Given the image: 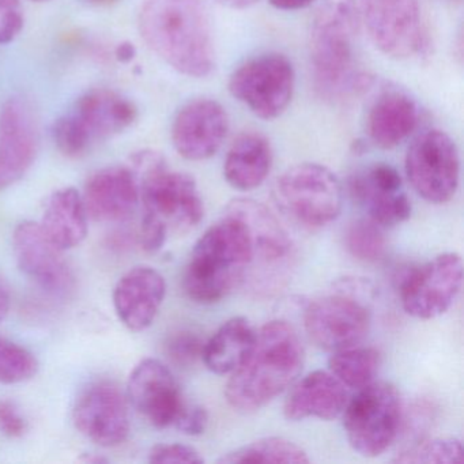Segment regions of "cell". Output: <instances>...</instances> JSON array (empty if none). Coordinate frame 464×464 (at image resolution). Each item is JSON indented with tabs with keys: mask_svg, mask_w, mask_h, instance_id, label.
Wrapping results in <instances>:
<instances>
[{
	"mask_svg": "<svg viewBox=\"0 0 464 464\" xmlns=\"http://www.w3.org/2000/svg\"><path fill=\"white\" fill-rule=\"evenodd\" d=\"M305 352L297 331L285 320H271L259 331L241 365L225 385L227 403L252 414L289 390L303 372Z\"/></svg>",
	"mask_w": 464,
	"mask_h": 464,
	"instance_id": "6da1fadb",
	"label": "cell"
},
{
	"mask_svg": "<svg viewBox=\"0 0 464 464\" xmlns=\"http://www.w3.org/2000/svg\"><path fill=\"white\" fill-rule=\"evenodd\" d=\"M140 36L172 69L187 77H208L216 51L208 13L200 0H143Z\"/></svg>",
	"mask_w": 464,
	"mask_h": 464,
	"instance_id": "7a4b0ae2",
	"label": "cell"
},
{
	"mask_svg": "<svg viewBox=\"0 0 464 464\" xmlns=\"http://www.w3.org/2000/svg\"><path fill=\"white\" fill-rule=\"evenodd\" d=\"M252 263L248 227L240 217L225 211L195 244L184 271V292L198 304L218 303L246 282Z\"/></svg>",
	"mask_w": 464,
	"mask_h": 464,
	"instance_id": "3957f363",
	"label": "cell"
},
{
	"mask_svg": "<svg viewBox=\"0 0 464 464\" xmlns=\"http://www.w3.org/2000/svg\"><path fill=\"white\" fill-rule=\"evenodd\" d=\"M357 0H323L311 26L314 82L323 96L343 99L365 91L372 78L355 66L361 28Z\"/></svg>",
	"mask_w": 464,
	"mask_h": 464,
	"instance_id": "277c9868",
	"label": "cell"
},
{
	"mask_svg": "<svg viewBox=\"0 0 464 464\" xmlns=\"http://www.w3.org/2000/svg\"><path fill=\"white\" fill-rule=\"evenodd\" d=\"M130 168L140 183L143 216L156 219L168 232L184 235L205 217V206L192 176L173 172L161 153L142 150L131 156Z\"/></svg>",
	"mask_w": 464,
	"mask_h": 464,
	"instance_id": "5b68a950",
	"label": "cell"
},
{
	"mask_svg": "<svg viewBox=\"0 0 464 464\" xmlns=\"http://www.w3.org/2000/svg\"><path fill=\"white\" fill-rule=\"evenodd\" d=\"M273 199L282 214L298 227L323 229L341 216L343 187L330 168L303 162L276 179Z\"/></svg>",
	"mask_w": 464,
	"mask_h": 464,
	"instance_id": "8992f818",
	"label": "cell"
},
{
	"mask_svg": "<svg viewBox=\"0 0 464 464\" xmlns=\"http://www.w3.org/2000/svg\"><path fill=\"white\" fill-rule=\"evenodd\" d=\"M342 414L350 447L363 458H377L390 450L401 431V392L392 382L374 380L357 390Z\"/></svg>",
	"mask_w": 464,
	"mask_h": 464,
	"instance_id": "52a82bcc",
	"label": "cell"
},
{
	"mask_svg": "<svg viewBox=\"0 0 464 464\" xmlns=\"http://www.w3.org/2000/svg\"><path fill=\"white\" fill-rule=\"evenodd\" d=\"M295 74L282 53H262L244 62L230 75V94L263 121L279 118L292 102Z\"/></svg>",
	"mask_w": 464,
	"mask_h": 464,
	"instance_id": "ba28073f",
	"label": "cell"
},
{
	"mask_svg": "<svg viewBox=\"0 0 464 464\" xmlns=\"http://www.w3.org/2000/svg\"><path fill=\"white\" fill-rule=\"evenodd\" d=\"M407 179L414 191L431 205H444L456 195L460 156L455 140L441 130L418 135L406 154Z\"/></svg>",
	"mask_w": 464,
	"mask_h": 464,
	"instance_id": "9c48e42d",
	"label": "cell"
},
{
	"mask_svg": "<svg viewBox=\"0 0 464 464\" xmlns=\"http://www.w3.org/2000/svg\"><path fill=\"white\" fill-rule=\"evenodd\" d=\"M361 23L374 47L396 61L420 55L426 47L418 0H357Z\"/></svg>",
	"mask_w": 464,
	"mask_h": 464,
	"instance_id": "30bf717a",
	"label": "cell"
},
{
	"mask_svg": "<svg viewBox=\"0 0 464 464\" xmlns=\"http://www.w3.org/2000/svg\"><path fill=\"white\" fill-rule=\"evenodd\" d=\"M369 303L338 289L312 301L304 312V327L309 339L319 349L331 353L357 346L371 328Z\"/></svg>",
	"mask_w": 464,
	"mask_h": 464,
	"instance_id": "8fae6325",
	"label": "cell"
},
{
	"mask_svg": "<svg viewBox=\"0 0 464 464\" xmlns=\"http://www.w3.org/2000/svg\"><path fill=\"white\" fill-rule=\"evenodd\" d=\"M463 286V260L445 252L407 271L399 286L404 312L415 319L430 320L444 314Z\"/></svg>",
	"mask_w": 464,
	"mask_h": 464,
	"instance_id": "7c38bea8",
	"label": "cell"
},
{
	"mask_svg": "<svg viewBox=\"0 0 464 464\" xmlns=\"http://www.w3.org/2000/svg\"><path fill=\"white\" fill-rule=\"evenodd\" d=\"M225 211L240 217L251 233L254 263L248 276L271 286L281 284V276L295 256V244L279 219L263 203L249 198H236Z\"/></svg>",
	"mask_w": 464,
	"mask_h": 464,
	"instance_id": "4fadbf2b",
	"label": "cell"
},
{
	"mask_svg": "<svg viewBox=\"0 0 464 464\" xmlns=\"http://www.w3.org/2000/svg\"><path fill=\"white\" fill-rule=\"evenodd\" d=\"M72 420L81 434L102 447L123 444L130 434L126 395L110 380L91 382L75 401Z\"/></svg>",
	"mask_w": 464,
	"mask_h": 464,
	"instance_id": "5bb4252c",
	"label": "cell"
},
{
	"mask_svg": "<svg viewBox=\"0 0 464 464\" xmlns=\"http://www.w3.org/2000/svg\"><path fill=\"white\" fill-rule=\"evenodd\" d=\"M36 113L28 100L13 97L0 110V191L14 186L39 153Z\"/></svg>",
	"mask_w": 464,
	"mask_h": 464,
	"instance_id": "9a60e30c",
	"label": "cell"
},
{
	"mask_svg": "<svg viewBox=\"0 0 464 464\" xmlns=\"http://www.w3.org/2000/svg\"><path fill=\"white\" fill-rule=\"evenodd\" d=\"M13 249L20 270L43 290L64 295L74 287V276L59 248L39 222L24 221L13 233Z\"/></svg>",
	"mask_w": 464,
	"mask_h": 464,
	"instance_id": "2e32d148",
	"label": "cell"
},
{
	"mask_svg": "<svg viewBox=\"0 0 464 464\" xmlns=\"http://www.w3.org/2000/svg\"><path fill=\"white\" fill-rule=\"evenodd\" d=\"M352 199L382 229L403 224L411 216V202L403 191L401 173L392 165L377 162L350 178Z\"/></svg>",
	"mask_w": 464,
	"mask_h": 464,
	"instance_id": "e0dca14e",
	"label": "cell"
},
{
	"mask_svg": "<svg viewBox=\"0 0 464 464\" xmlns=\"http://www.w3.org/2000/svg\"><path fill=\"white\" fill-rule=\"evenodd\" d=\"M127 399L157 429L175 425L186 406L172 372L156 358H145L135 366L127 384Z\"/></svg>",
	"mask_w": 464,
	"mask_h": 464,
	"instance_id": "ac0fdd59",
	"label": "cell"
},
{
	"mask_svg": "<svg viewBox=\"0 0 464 464\" xmlns=\"http://www.w3.org/2000/svg\"><path fill=\"white\" fill-rule=\"evenodd\" d=\"M229 132L227 110L216 100L198 99L184 105L172 124L176 151L188 161H205L218 153Z\"/></svg>",
	"mask_w": 464,
	"mask_h": 464,
	"instance_id": "d6986e66",
	"label": "cell"
},
{
	"mask_svg": "<svg viewBox=\"0 0 464 464\" xmlns=\"http://www.w3.org/2000/svg\"><path fill=\"white\" fill-rule=\"evenodd\" d=\"M167 295V282L156 268L137 266L124 274L113 290V305L129 330L140 333L150 327Z\"/></svg>",
	"mask_w": 464,
	"mask_h": 464,
	"instance_id": "ffe728a7",
	"label": "cell"
},
{
	"mask_svg": "<svg viewBox=\"0 0 464 464\" xmlns=\"http://www.w3.org/2000/svg\"><path fill=\"white\" fill-rule=\"evenodd\" d=\"M91 149L126 131L138 118L131 100L110 89H93L83 94L69 113Z\"/></svg>",
	"mask_w": 464,
	"mask_h": 464,
	"instance_id": "44dd1931",
	"label": "cell"
},
{
	"mask_svg": "<svg viewBox=\"0 0 464 464\" xmlns=\"http://www.w3.org/2000/svg\"><path fill=\"white\" fill-rule=\"evenodd\" d=\"M82 199L94 221H123L140 203V183L130 167L104 168L88 179Z\"/></svg>",
	"mask_w": 464,
	"mask_h": 464,
	"instance_id": "7402d4cb",
	"label": "cell"
},
{
	"mask_svg": "<svg viewBox=\"0 0 464 464\" xmlns=\"http://www.w3.org/2000/svg\"><path fill=\"white\" fill-rule=\"evenodd\" d=\"M347 401V388L330 371H314L290 385L284 414L293 422L308 418L333 420L342 415Z\"/></svg>",
	"mask_w": 464,
	"mask_h": 464,
	"instance_id": "603a6c76",
	"label": "cell"
},
{
	"mask_svg": "<svg viewBox=\"0 0 464 464\" xmlns=\"http://www.w3.org/2000/svg\"><path fill=\"white\" fill-rule=\"evenodd\" d=\"M420 115V107L409 94L388 89L369 108L366 134L377 148L391 150L417 130Z\"/></svg>",
	"mask_w": 464,
	"mask_h": 464,
	"instance_id": "cb8c5ba5",
	"label": "cell"
},
{
	"mask_svg": "<svg viewBox=\"0 0 464 464\" xmlns=\"http://www.w3.org/2000/svg\"><path fill=\"white\" fill-rule=\"evenodd\" d=\"M273 168V149L256 132L240 135L230 146L224 162V178L237 191L259 188Z\"/></svg>",
	"mask_w": 464,
	"mask_h": 464,
	"instance_id": "d4e9b609",
	"label": "cell"
},
{
	"mask_svg": "<svg viewBox=\"0 0 464 464\" xmlns=\"http://www.w3.org/2000/svg\"><path fill=\"white\" fill-rule=\"evenodd\" d=\"M88 218L82 195L72 187H66L53 192L48 198L39 224L59 248L67 251L85 240Z\"/></svg>",
	"mask_w": 464,
	"mask_h": 464,
	"instance_id": "484cf974",
	"label": "cell"
},
{
	"mask_svg": "<svg viewBox=\"0 0 464 464\" xmlns=\"http://www.w3.org/2000/svg\"><path fill=\"white\" fill-rule=\"evenodd\" d=\"M256 338V330L246 317L227 320L203 346L202 361L216 374H230L246 360Z\"/></svg>",
	"mask_w": 464,
	"mask_h": 464,
	"instance_id": "4316f807",
	"label": "cell"
},
{
	"mask_svg": "<svg viewBox=\"0 0 464 464\" xmlns=\"http://www.w3.org/2000/svg\"><path fill=\"white\" fill-rule=\"evenodd\" d=\"M382 355L374 347L352 346L334 352L328 360V371L346 388L360 390L376 380Z\"/></svg>",
	"mask_w": 464,
	"mask_h": 464,
	"instance_id": "83f0119b",
	"label": "cell"
},
{
	"mask_svg": "<svg viewBox=\"0 0 464 464\" xmlns=\"http://www.w3.org/2000/svg\"><path fill=\"white\" fill-rule=\"evenodd\" d=\"M217 461L221 464H306L311 461V459L300 445L284 437H265L224 453Z\"/></svg>",
	"mask_w": 464,
	"mask_h": 464,
	"instance_id": "f1b7e54d",
	"label": "cell"
},
{
	"mask_svg": "<svg viewBox=\"0 0 464 464\" xmlns=\"http://www.w3.org/2000/svg\"><path fill=\"white\" fill-rule=\"evenodd\" d=\"M463 444L456 437L425 440L399 452L396 464H456L463 461Z\"/></svg>",
	"mask_w": 464,
	"mask_h": 464,
	"instance_id": "f546056e",
	"label": "cell"
},
{
	"mask_svg": "<svg viewBox=\"0 0 464 464\" xmlns=\"http://www.w3.org/2000/svg\"><path fill=\"white\" fill-rule=\"evenodd\" d=\"M344 244L353 257L366 263L382 259L387 249L384 229L369 218L357 219L347 227Z\"/></svg>",
	"mask_w": 464,
	"mask_h": 464,
	"instance_id": "4dcf8cb0",
	"label": "cell"
},
{
	"mask_svg": "<svg viewBox=\"0 0 464 464\" xmlns=\"http://www.w3.org/2000/svg\"><path fill=\"white\" fill-rule=\"evenodd\" d=\"M39 361L34 353L6 338H0V384H18L34 379Z\"/></svg>",
	"mask_w": 464,
	"mask_h": 464,
	"instance_id": "1f68e13d",
	"label": "cell"
},
{
	"mask_svg": "<svg viewBox=\"0 0 464 464\" xmlns=\"http://www.w3.org/2000/svg\"><path fill=\"white\" fill-rule=\"evenodd\" d=\"M205 341L194 331L183 330L168 339L165 352L172 362L180 366L191 365L198 358H202Z\"/></svg>",
	"mask_w": 464,
	"mask_h": 464,
	"instance_id": "d6a6232c",
	"label": "cell"
},
{
	"mask_svg": "<svg viewBox=\"0 0 464 464\" xmlns=\"http://www.w3.org/2000/svg\"><path fill=\"white\" fill-rule=\"evenodd\" d=\"M149 461L156 464H202L205 463V459L191 445L173 442L154 445L149 452Z\"/></svg>",
	"mask_w": 464,
	"mask_h": 464,
	"instance_id": "836d02e7",
	"label": "cell"
},
{
	"mask_svg": "<svg viewBox=\"0 0 464 464\" xmlns=\"http://www.w3.org/2000/svg\"><path fill=\"white\" fill-rule=\"evenodd\" d=\"M24 23L20 0H0V45L12 43L23 31Z\"/></svg>",
	"mask_w": 464,
	"mask_h": 464,
	"instance_id": "e575fe53",
	"label": "cell"
},
{
	"mask_svg": "<svg viewBox=\"0 0 464 464\" xmlns=\"http://www.w3.org/2000/svg\"><path fill=\"white\" fill-rule=\"evenodd\" d=\"M176 429L187 436H200L208 426V410L199 404L184 406L175 422Z\"/></svg>",
	"mask_w": 464,
	"mask_h": 464,
	"instance_id": "d590c367",
	"label": "cell"
},
{
	"mask_svg": "<svg viewBox=\"0 0 464 464\" xmlns=\"http://www.w3.org/2000/svg\"><path fill=\"white\" fill-rule=\"evenodd\" d=\"M28 430L26 422L20 410L13 401L0 399V433L10 439H20Z\"/></svg>",
	"mask_w": 464,
	"mask_h": 464,
	"instance_id": "8d00e7d4",
	"label": "cell"
},
{
	"mask_svg": "<svg viewBox=\"0 0 464 464\" xmlns=\"http://www.w3.org/2000/svg\"><path fill=\"white\" fill-rule=\"evenodd\" d=\"M316 0H268L271 6L284 12H295V10L306 9L314 4Z\"/></svg>",
	"mask_w": 464,
	"mask_h": 464,
	"instance_id": "74e56055",
	"label": "cell"
},
{
	"mask_svg": "<svg viewBox=\"0 0 464 464\" xmlns=\"http://www.w3.org/2000/svg\"><path fill=\"white\" fill-rule=\"evenodd\" d=\"M12 305V293L9 285L0 276V323L4 322Z\"/></svg>",
	"mask_w": 464,
	"mask_h": 464,
	"instance_id": "f35d334b",
	"label": "cell"
},
{
	"mask_svg": "<svg viewBox=\"0 0 464 464\" xmlns=\"http://www.w3.org/2000/svg\"><path fill=\"white\" fill-rule=\"evenodd\" d=\"M137 55V48L132 43L124 42L116 47L115 56L121 63H129Z\"/></svg>",
	"mask_w": 464,
	"mask_h": 464,
	"instance_id": "ab89813d",
	"label": "cell"
},
{
	"mask_svg": "<svg viewBox=\"0 0 464 464\" xmlns=\"http://www.w3.org/2000/svg\"><path fill=\"white\" fill-rule=\"evenodd\" d=\"M222 6L233 10H246L256 5L259 0H217Z\"/></svg>",
	"mask_w": 464,
	"mask_h": 464,
	"instance_id": "60d3db41",
	"label": "cell"
},
{
	"mask_svg": "<svg viewBox=\"0 0 464 464\" xmlns=\"http://www.w3.org/2000/svg\"><path fill=\"white\" fill-rule=\"evenodd\" d=\"M80 461L86 464H102L108 463V459L104 458V456L96 455V453H83V456H81Z\"/></svg>",
	"mask_w": 464,
	"mask_h": 464,
	"instance_id": "b9f144b4",
	"label": "cell"
},
{
	"mask_svg": "<svg viewBox=\"0 0 464 464\" xmlns=\"http://www.w3.org/2000/svg\"><path fill=\"white\" fill-rule=\"evenodd\" d=\"M89 4L94 5V6H111V5L116 4L119 0H88Z\"/></svg>",
	"mask_w": 464,
	"mask_h": 464,
	"instance_id": "7bdbcfd3",
	"label": "cell"
},
{
	"mask_svg": "<svg viewBox=\"0 0 464 464\" xmlns=\"http://www.w3.org/2000/svg\"><path fill=\"white\" fill-rule=\"evenodd\" d=\"M32 2H47V0H32Z\"/></svg>",
	"mask_w": 464,
	"mask_h": 464,
	"instance_id": "ee69618b",
	"label": "cell"
}]
</instances>
